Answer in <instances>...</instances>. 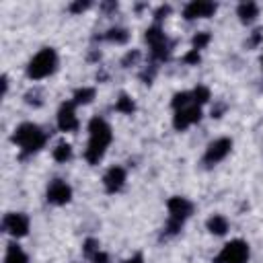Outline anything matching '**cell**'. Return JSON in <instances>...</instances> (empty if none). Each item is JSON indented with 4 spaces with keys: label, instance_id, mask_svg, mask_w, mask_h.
Returning <instances> with one entry per match:
<instances>
[{
    "label": "cell",
    "instance_id": "cell-1",
    "mask_svg": "<svg viewBox=\"0 0 263 263\" xmlns=\"http://www.w3.org/2000/svg\"><path fill=\"white\" fill-rule=\"evenodd\" d=\"M111 138H113V134H111L109 123L101 117H92L88 123V146H86L84 158L90 164H97L103 158L107 146L111 144Z\"/></svg>",
    "mask_w": 263,
    "mask_h": 263
},
{
    "label": "cell",
    "instance_id": "cell-2",
    "mask_svg": "<svg viewBox=\"0 0 263 263\" xmlns=\"http://www.w3.org/2000/svg\"><path fill=\"white\" fill-rule=\"evenodd\" d=\"M12 140L23 148L25 154H31V152H37L39 148H43L47 136L41 132L39 125L35 123H21L16 129H14V136Z\"/></svg>",
    "mask_w": 263,
    "mask_h": 263
},
{
    "label": "cell",
    "instance_id": "cell-3",
    "mask_svg": "<svg viewBox=\"0 0 263 263\" xmlns=\"http://www.w3.org/2000/svg\"><path fill=\"white\" fill-rule=\"evenodd\" d=\"M166 208H168V222H166V234H177L183 226V222L191 216L193 212V203L185 197H171L166 201Z\"/></svg>",
    "mask_w": 263,
    "mask_h": 263
},
{
    "label": "cell",
    "instance_id": "cell-4",
    "mask_svg": "<svg viewBox=\"0 0 263 263\" xmlns=\"http://www.w3.org/2000/svg\"><path fill=\"white\" fill-rule=\"evenodd\" d=\"M58 68V53L51 47L41 49L27 66V76L33 80H41L45 76H49L53 70Z\"/></svg>",
    "mask_w": 263,
    "mask_h": 263
},
{
    "label": "cell",
    "instance_id": "cell-5",
    "mask_svg": "<svg viewBox=\"0 0 263 263\" xmlns=\"http://www.w3.org/2000/svg\"><path fill=\"white\" fill-rule=\"evenodd\" d=\"M247 259H249V245L240 238H234L224 245V249L214 259V263H247Z\"/></svg>",
    "mask_w": 263,
    "mask_h": 263
},
{
    "label": "cell",
    "instance_id": "cell-6",
    "mask_svg": "<svg viewBox=\"0 0 263 263\" xmlns=\"http://www.w3.org/2000/svg\"><path fill=\"white\" fill-rule=\"evenodd\" d=\"M146 41H148V45H150V49H152V58H154V60H166V58H168V53H171V43H168L166 35L162 33V29H160L158 25H154V27H150V29L146 31Z\"/></svg>",
    "mask_w": 263,
    "mask_h": 263
},
{
    "label": "cell",
    "instance_id": "cell-7",
    "mask_svg": "<svg viewBox=\"0 0 263 263\" xmlns=\"http://www.w3.org/2000/svg\"><path fill=\"white\" fill-rule=\"evenodd\" d=\"M2 230L14 238H21L29 232V218L25 214H16V212L6 214L2 220Z\"/></svg>",
    "mask_w": 263,
    "mask_h": 263
},
{
    "label": "cell",
    "instance_id": "cell-8",
    "mask_svg": "<svg viewBox=\"0 0 263 263\" xmlns=\"http://www.w3.org/2000/svg\"><path fill=\"white\" fill-rule=\"evenodd\" d=\"M230 148H232V140H228V138H218V140H214V142L205 148L203 162L212 166V164H216V162L224 160V158L228 156Z\"/></svg>",
    "mask_w": 263,
    "mask_h": 263
},
{
    "label": "cell",
    "instance_id": "cell-9",
    "mask_svg": "<svg viewBox=\"0 0 263 263\" xmlns=\"http://www.w3.org/2000/svg\"><path fill=\"white\" fill-rule=\"evenodd\" d=\"M70 197H72V189H70V185H68L66 181L53 179V181L49 183V187H47V201H49V203H53V205H64V203L70 201Z\"/></svg>",
    "mask_w": 263,
    "mask_h": 263
},
{
    "label": "cell",
    "instance_id": "cell-10",
    "mask_svg": "<svg viewBox=\"0 0 263 263\" xmlns=\"http://www.w3.org/2000/svg\"><path fill=\"white\" fill-rule=\"evenodd\" d=\"M199 119H201V109H199L197 105H189V107H183V109H179V111L175 113L173 125H175V129L183 132V129H187L191 123H197Z\"/></svg>",
    "mask_w": 263,
    "mask_h": 263
},
{
    "label": "cell",
    "instance_id": "cell-11",
    "mask_svg": "<svg viewBox=\"0 0 263 263\" xmlns=\"http://www.w3.org/2000/svg\"><path fill=\"white\" fill-rule=\"evenodd\" d=\"M74 101H66L62 103L60 111H58V127L62 132H76L78 129V117L74 111Z\"/></svg>",
    "mask_w": 263,
    "mask_h": 263
},
{
    "label": "cell",
    "instance_id": "cell-12",
    "mask_svg": "<svg viewBox=\"0 0 263 263\" xmlns=\"http://www.w3.org/2000/svg\"><path fill=\"white\" fill-rule=\"evenodd\" d=\"M216 4L214 2H203V0H193L185 6L183 10V16L187 21H193V18H205V16H212L216 12Z\"/></svg>",
    "mask_w": 263,
    "mask_h": 263
},
{
    "label": "cell",
    "instance_id": "cell-13",
    "mask_svg": "<svg viewBox=\"0 0 263 263\" xmlns=\"http://www.w3.org/2000/svg\"><path fill=\"white\" fill-rule=\"evenodd\" d=\"M123 183H125V168L121 166H111L103 177V185L107 193H117L123 187Z\"/></svg>",
    "mask_w": 263,
    "mask_h": 263
},
{
    "label": "cell",
    "instance_id": "cell-14",
    "mask_svg": "<svg viewBox=\"0 0 263 263\" xmlns=\"http://www.w3.org/2000/svg\"><path fill=\"white\" fill-rule=\"evenodd\" d=\"M4 263H29V257L25 255V251H23L16 242H10V245L6 247Z\"/></svg>",
    "mask_w": 263,
    "mask_h": 263
},
{
    "label": "cell",
    "instance_id": "cell-15",
    "mask_svg": "<svg viewBox=\"0 0 263 263\" xmlns=\"http://www.w3.org/2000/svg\"><path fill=\"white\" fill-rule=\"evenodd\" d=\"M208 230L212 232V234H226V230H228V220L224 218V216H220V214H214L210 220H208Z\"/></svg>",
    "mask_w": 263,
    "mask_h": 263
},
{
    "label": "cell",
    "instance_id": "cell-16",
    "mask_svg": "<svg viewBox=\"0 0 263 263\" xmlns=\"http://www.w3.org/2000/svg\"><path fill=\"white\" fill-rule=\"evenodd\" d=\"M236 12H238V16H240L242 23H251L259 14V6L255 2H242V4H238V10Z\"/></svg>",
    "mask_w": 263,
    "mask_h": 263
},
{
    "label": "cell",
    "instance_id": "cell-17",
    "mask_svg": "<svg viewBox=\"0 0 263 263\" xmlns=\"http://www.w3.org/2000/svg\"><path fill=\"white\" fill-rule=\"evenodd\" d=\"M115 109H117L119 113L132 115V113L136 111V105H134V101H132V97H129V95L121 92V95H119V99H117V103H115Z\"/></svg>",
    "mask_w": 263,
    "mask_h": 263
},
{
    "label": "cell",
    "instance_id": "cell-18",
    "mask_svg": "<svg viewBox=\"0 0 263 263\" xmlns=\"http://www.w3.org/2000/svg\"><path fill=\"white\" fill-rule=\"evenodd\" d=\"M105 39L107 41H113V43H125L129 39V33L125 29H121V27H113V29H109L105 33Z\"/></svg>",
    "mask_w": 263,
    "mask_h": 263
},
{
    "label": "cell",
    "instance_id": "cell-19",
    "mask_svg": "<svg viewBox=\"0 0 263 263\" xmlns=\"http://www.w3.org/2000/svg\"><path fill=\"white\" fill-rule=\"evenodd\" d=\"M95 99V88H90V86H84V88H78L76 92H74V105H86V103H90Z\"/></svg>",
    "mask_w": 263,
    "mask_h": 263
},
{
    "label": "cell",
    "instance_id": "cell-20",
    "mask_svg": "<svg viewBox=\"0 0 263 263\" xmlns=\"http://www.w3.org/2000/svg\"><path fill=\"white\" fill-rule=\"evenodd\" d=\"M53 158H55L58 162H66V160H70V158H72V148H70V144H66V142L58 144V146L53 148Z\"/></svg>",
    "mask_w": 263,
    "mask_h": 263
},
{
    "label": "cell",
    "instance_id": "cell-21",
    "mask_svg": "<svg viewBox=\"0 0 263 263\" xmlns=\"http://www.w3.org/2000/svg\"><path fill=\"white\" fill-rule=\"evenodd\" d=\"M191 99H193V105H203L210 101V88L208 86H197L193 92H191Z\"/></svg>",
    "mask_w": 263,
    "mask_h": 263
},
{
    "label": "cell",
    "instance_id": "cell-22",
    "mask_svg": "<svg viewBox=\"0 0 263 263\" xmlns=\"http://www.w3.org/2000/svg\"><path fill=\"white\" fill-rule=\"evenodd\" d=\"M193 103V99H191V92H177L175 97H173V107L179 111V109H183V107H189Z\"/></svg>",
    "mask_w": 263,
    "mask_h": 263
},
{
    "label": "cell",
    "instance_id": "cell-23",
    "mask_svg": "<svg viewBox=\"0 0 263 263\" xmlns=\"http://www.w3.org/2000/svg\"><path fill=\"white\" fill-rule=\"evenodd\" d=\"M210 39H212V35H210V33H197V35L193 37L191 45H193V49H195V51H199V49H203V47L210 43Z\"/></svg>",
    "mask_w": 263,
    "mask_h": 263
},
{
    "label": "cell",
    "instance_id": "cell-24",
    "mask_svg": "<svg viewBox=\"0 0 263 263\" xmlns=\"http://www.w3.org/2000/svg\"><path fill=\"white\" fill-rule=\"evenodd\" d=\"M82 251H84V255H86V257H92L95 253H99V242H97L95 238H86V240H84Z\"/></svg>",
    "mask_w": 263,
    "mask_h": 263
},
{
    "label": "cell",
    "instance_id": "cell-25",
    "mask_svg": "<svg viewBox=\"0 0 263 263\" xmlns=\"http://www.w3.org/2000/svg\"><path fill=\"white\" fill-rule=\"evenodd\" d=\"M185 64H197L199 62V51H195V49H191L189 53H185Z\"/></svg>",
    "mask_w": 263,
    "mask_h": 263
},
{
    "label": "cell",
    "instance_id": "cell-26",
    "mask_svg": "<svg viewBox=\"0 0 263 263\" xmlns=\"http://www.w3.org/2000/svg\"><path fill=\"white\" fill-rule=\"evenodd\" d=\"M138 58H140V53H138V51L134 49V51H129V53H127V55L123 58V62H121V64H123V66L127 68V66H129V64H134V62H136Z\"/></svg>",
    "mask_w": 263,
    "mask_h": 263
},
{
    "label": "cell",
    "instance_id": "cell-27",
    "mask_svg": "<svg viewBox=\"0 0 263 263\" xmlns=\"http://www.w3.org/2000/svg\"><path fill=\"white\" fill-rule=\"evenodd\" d=\"M90 259H92V263H109V257H107V253H103V251L95 253Z\"/></svg>",
    "mask_w": 263,
    "mask_h": 263
},
{
    "label": "cell",
    "instance_id": "cell-28",
    "mask_svg": "<svg viewBox=\"0 0 263 263\" xmlns=\"http://www.w3.org/2000/svg\"><path fill=\"white\" fill-rule=\"evenodd\" d=\"M90 6V2H74L72 6H70V10L72 12H82V10H86Z\"/></svg>",
    "mask_w": 263,
    "mask_h": 263
},
{
    "label": "cell",
    "instance_id": "cell-29",
    "mask_svg": "<svg viewBox=\"0 0 263 263\" xmlns=\"http://www.w3.org/2000/svg\"><path fill=\"white\" fill-rule=\"evenodd\" d=\"M168 12H171V6H160V8L154 12V16H156V21H160V18H164Z\"/></svg>",
    "mask_w": 263,
    "mask_h": 263
},
{
    "label": "cell",
    "instance_id": "cell-30",
    "mask_svg": "<svg viewBox=\"0 0 263 263\" xmlns=\"http://www.w3.org/2000/svg\"><path fill=\"white\" fill-rule=\"evenodd\" d=\"M261 39H263V33H261V31H255L253 37H251V41H249V45H251V47H253V45H259Z\"/></svg>",
    "mask_w": 263,
    "mask_h": 263
},
{
    "label": "cell",
    "instance_id": "cell-31",
    "mask_svg": "<svg viewBox=\"0 0 263 263\" xmlns=\"http://www.w3.org/2000/svg\"><path fill=\"white\" fill-rule=\"evenodd\" d=\"M123 263H144V259H142V255H134L132 259H127V261H123Z\"/></svg>",
    "mask_w": 263,
    "mask_h": 263
},
{
    "label": "cell",
    "instance_id": "cell-32",
    "mask_svg": "<svg viewBox=\"0 0 263 263\" xmlns=\"http://www.w3.org/2000/svg\"><path fill=\"white\" fill-rule=\"evenodd\" d=\"M261 64H263V60H261Z\"/></svg>",
    "mask_w": 263,
    "mask_h": 263
}]
</instances>
